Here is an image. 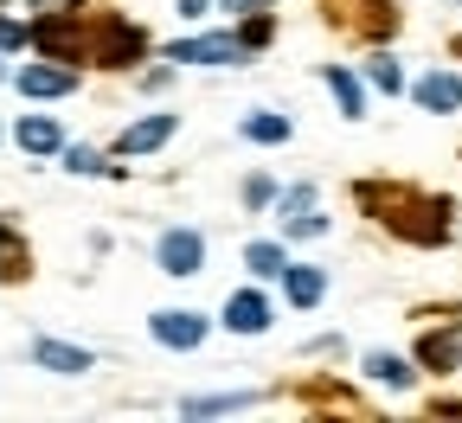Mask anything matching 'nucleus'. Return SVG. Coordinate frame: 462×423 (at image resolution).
Listing matches in <instances>:
<instances>
[{"instance_id":"4468645a","label":"nucleus","mask_w":462,"mask_h":423,"mask_svg":"<svg viewBox=\"0 0 462 423\" xmlns=\"http://www.w3.org/2000/svg\"><path fill=\"white\" fill-rule=\"evenodd\" d=\"M366 379H379V385H411L418 372H411V359H398V353H366Z\"/></svg>"},{"instance_id":"bb28decb","label":"nucleus","mask_w":462,"mask_h":423,"mask_svg":"<svg viewBox=\"0 0 462 423\" xmlns=\"http://www.w3.org/2000/svg\"><path fill=\"white\" fill-rule=\"evenodd\" d=\"M0 84H14V71H7V65H0Z\"/></svg>"},{"instance_id":"6e6552de","label":"nucleus","mask_w":462,"mask_h":423,"mask_svg":"<svg viewBox=\"0 0 462 423\" xmlns=\"http://www.w3.org/2000/svg\"><path fill=\"white\" fill-rule=\"evenodd\" d=\"M173 129H180V115H142V123H129L116 135V154H154L173 142Z\"/></svg>"},{"instance_id":"9b49d317","label":"nucleus","mask_w":462,"mask_h":423,"mask_svg":"<svg viewBox=\"0 0 462 423\" xmlns=\"http://www.w3.org/2000/svg\"><path fill=\"white\" fill-rule=\"evenodd\" d=\"M14 142H20V154H65V129H58L51 115H20Z\"/></svg>"},{"instance_id":"f3484780","label":"nucleus","mask_w":462,"mask_h":423,"mask_svg":"<svg viewBox=\"0 0 462 423\" xmlns=\"http://www.w3.org/2000/svg\"><path fill=\"white\" fill-rule=\"evenodd\" d=\"M245 404H257L251 391H218V398H187L180 410L187 417H225V410H245Z\"/></svg>"},{"instance_id":"aec40b11","label":"nucleus","mask_w":462,"mask_h":423,"mask_svg":"<svg viewBox=\"0 0 462 423\" xmlns=\"http://www.w3.org/2000/svg\"><path fill=\"white\" fill-rule=\"evenodd\" d=\"M65 173H109L103 148H65Z\"/></svg>"},{"instance_id":"9d476101","label":"nucleus","mask_w":462,"mask_h":423,"mask_svg":"<svg viewBox=\"0 0 462 423\" xmlns=\"http://www.w3.org/2000/svg\"><path fill=\"white\" fill-rule=\"evenodd\" d=\"M225 327L231 334H270V301L257 289H238V295L225 301Z\"/></svg>"},{"instance_id":"1a4fd4ad","label":"nucleus","mask_w":462,"mask_h":423,"mask_svg":"<svg viewBox=\"0 0 462 423\" xmlns=\"http://www.w3.org/2000/svg\"><path fill=\"white\" fill-rule=\"evenodd\" d=\"M282 295L296 301V308H321L328 270H321V263H282Z\"/></svg>"},{"instance_id":"423d86ee","label":"nucleus","mask_w":462,"mask_h":423,"mask_svg":"<svg viewBox=\"0 0 462 423\" xmlns=\"http://www.w3.org/2000/svg\"><path fill=\"white\" fill-rule=\"evenodd\" d=\"M32 366L39 372H58V379H84L90 366H97V359L84 353V346H71V340H51V334H32Z\"/></svg>"},{"instance_id":"ddd939ff","label":"nucleus","mask_w":462,"mask_h":423,"mask_svg":"<svg viewBox=\"0 0 462 423\" xmlns=\"http://www.w3.org/2000/svg\"><path fill=\"white\" fill-rule=\"evenodd\" d=\"M321 84L334 90V103H340L346 123H360V115H366V90H360V78L346 71V65H328V71H321Z\"/></svg>"},{"instance_id":"f03ea898","label":"nucleus","mask_w":462,"mask_h":423,"mask_svg":"<svg viewBox=\"0 0 462 423\" xmlns=\"http://www.w3.org/2000/svg\"><path fill=\"white\" fill-rule=\"evenodd\" d=\"M32 45H39V58L78 65V58H90V26H84V14H39L32 20Z\"/></svg>"},{"instance_id":"f257e3e1","label":"nucleus","mask_w":462,"mask_h":423,"mask_svg":"<svg viewBox=\"0 0 462 423\" xmlns=\"http://www.w3.org/2000/svg\"><path fill=\"white\" fill-rule=\"evenodd\" d=\"M142 51H148V32H142L135 20H123V14H103V20L90 26V58H97V65H109V71L142 65Z\"/></svg>"},{"instance_id":"dca6fc26","label":"nucleus","mask_w":462,"mask_h":423,"mask_svg":"<svg viewBox=\"0 0 462 423\" xmlns=\"http://www.w3.org/2000/svg\"><path fill=\"white\" fill-rule=\"evenodd\" d=\"M0 276H7V282L26 276V244H20V231H14L7 218H0Z\"/></svg>"},{"instance_id":"f8f14e48","label":"nucleus","mask_w":462,"mask_h":423,"mask_svg":"<svg viewBox=\"0 0 462 423\" xmlns=\"http://www.w3.org/2000/svg\"><path fill=\"white\" fill-rule=\"evenodd\" d=\"M418 103H424L430 115H456V109H462V78H456V71H430V78H418Z\"/></svg>"},{"instance_id":"412c9836","label":"nucleus","mask_w":462,"mask_h":423,"mask_svg":"<svg viewBox=\"0 0 462 423\" xmlns=\"http://www.w3.org/2000/svg\"><path fill=\"white\" fill-rule=\"evenodd\" d=\"M282 231H289V237H321V231H328V218L309 206V212H296V218H282Z\"/></svg>"},{"instance_id":"a211bd4d","label":"nucleus","mask_w":462,"mask_h":423,"mask_svg":"<svg viewBox=\"0 0 462 423\" xmlns=\"http://www.w3.org/2000/svg\"><path fill=\"white\" fill-rule=\"evenodd\" d=\"M245 270L251 276H282V244H245Z\"/></svg>"},{"instance_id":"4be33fe9","label":"nucleus","mask_w":462,"mask_h":423,"mask_svg":"<svg viewBox=\"0 0 462 423\" xmlns=\"http://www.w3.org/2000/svg\"><path fill=\"white\" fill-rule=\"evenodd\" d=\"M309 206H315V187H309V179H302V187H289V193L276 199V212H282V218H296V212H309Z\"/></svg>"},{"instance_id":"a878e982","label":"nucleus","mask_w":462,"mask_h":423,"mask_svg":"<svg viewBox=\"0 0 462 423\" xmlns=\"http://www.w3.org/2000/svg\"><path fill=\"white\" fill-rule=\"evenodd\" d=\"M225 7H231V14H257V7H263V0H225Z\"/></svg>"},{"instance_id":"0eeeda50","label":"nucleus","mask_w":462,"mask_h":423,"mask_svg":"<svg viewBox=\"0 0 462 423\" xmlns=\"http://www.w3.org/2000/svg\"><path fill=\"white\" fill-rule=\"evenodd\" d=\"M148 334H154L167 353H193V346L206 340V315H193V308H161V315L148 321Z\"/></svg>"},{"instance_id":"6ab92c4d","label":"nucleus","mask_w":462,"mask_h":423,"mask_svg":"<svg viewBox=\"0 0 462 423\" xmlns=\"http://www.w3.org/2000/svg\"><path fill=\"white\" fill-rule=\"evenodd\" d=\"M366 78H373L385 97H398V90H404V65H398V58H385V51H379L373 65H366Z\"/></svg>"},{"instance_id":"393cba45","label":"nucleus","mask_w":462,"mask_h":423,"mask_svg":"<svg viewBox=\"0 0 462 423\" xmlns=\"http://www.w3.org/2000/svg\"><path fill=\"white\" fill-rule=\"evenodd\" d=\"M206 7H212V0H180V14H187V20H206Z\"/></svg>"},{"instance_id":"5701e85b","label":"nucleus","mask_w":462,"mask_h":423,"mask_svg":"<svg viewBox=\"0 0 462 423\" xmlns=\"http://www.w3.org/2000/svg\"><path fill=\"white\" fill-rule=\"evenodd\" d=\"M20 45H32V26H20V20L0 14V51H20Z\"/></svg>"},{"instance_id":"39448f33","label":"nucleus","mask_w":462,"mask_h":423,"mask_svg":"<svg viewBox=\"0 0 462 423\" xmlns=\"http://www.w3.org/2000/svg\"><path fill=\"white\" fill-rule=\"evenodd\" d=\"M14 90L32 97V103H51V97H71L78 90V71H65L58 58H39V65H20L14 71Z\"/></svg>"},{"instance_id":"b1692460","label":"nucleus","mask_w":462,"mask_h":423,"mask_svg":"<svg viewBox=\"0 0 462 423\" xmlns=\"http://www.w3.org/2000/svg\"><path fill=\"white\" fill-rule=\"evenodd\" d=\"M276 199V187H270V179L257 173V179H245V206H270Z\"/></svg>"},{"instance_id":"20e7f679","label":"nucleus","mask_w":462,"mask_h":423,"mask_svg":"<svg viewBox=\"0 0 462 423\" xmlns=\"http://www.w3.org/2000/svg\"><path fill=\"white\" fill-rule=\"evenodd\" d=\"M154 263H161V276H173V282L199 276V270H206V237H199L193 225H173V231H161Z\"/></svg>"},{"instance_id":"2eb2a0df","label":"nucleus","mask_w":462,"mask_h":423,"mask_svg":"<svg viewBox=\"0 0 462 423\" xmlns=\"http://www.w3.org/2000/svg\"><path fill=\"white\" fill-rule=\"evenodd\" d=\"M245 135L263 142V148H276V142H289V115H276V109H251V115H245Z\"/></svg>"},{"instance_id":"7ed1b4c3","label":"nucleus","mask_w":462,"mask_h":423,"mask_svg":"<svg viewBox=\"0 0 462 423\" xmlns=\"http://www.w3.org/2000/svg\"><path fill=\"white\" fill-rule=\"evenodd\" d=\"M245 32H193L180 45H167V65H245Z\"/></svg>"}]
</instances>
